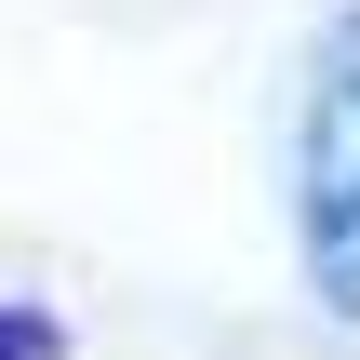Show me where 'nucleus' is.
<instances>
[{"label":"nucleus","mask_w":360,"mask_h":360,"mask_svg":"<svg viewBox=\"0 0 360 360\" xmlns=\"http://www.w3.org/2000/svg\"><path fill=\"white\" fill-rule=\"evenodd\" d=\"M307 267L360 321V13L321 40V94H307Z\"/></svg>","instance_id":"f257e3e1"},{"label":"nucleus","mask_w":360,"mask_h":360,"mask_svg":"<svg viewBox=\"0 0 360 360\" xmlns=\"http://www.w3.org/2000/svg\"><path fill=\"white\" fill-rule=\"evenodd\" d=\"M0 360H53V321H27V307H0Z\"/></svg>","instance_id":"f03ea898"}]
</instances>
